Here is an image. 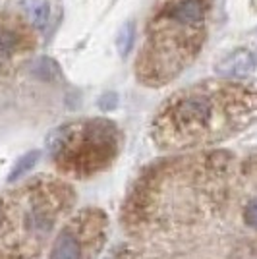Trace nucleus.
I'll return each instance as SVG.
<instances>
[{
	"label": "nucleus",
	"instance_id": "9b49d317",
	"mask_svg": "<svg viewBox=\"0 0 257 259\" xmlns=\"http://www.w3.org/2000/svg\"><path fill=\"white\" fill-rule=\"evenodd\" d=\"M2 223H4V215H2V211H0V227H2Z\"/></svg>",
	"mask_w": 257,
	"mask_h": 259
},
{
	"label": "nucleus",
	"instance_id": "39448f33",
	"mask_svg": "<svg viewBox=\"0 0 257 259\" xmlns=\"http://www.w3.org/2000/svg\"><path fill=\"white\" fill-rule=\"evenodd\" d=\"M253 70H255V60L253 54L247 51H236L217 66V72L225 77H244L249 76Z\"/></svg>",
	"mask_w": 257,
	"mask_h": 259
},
{
	"label": "nucleus",
	"instance_id": "1a4fd4ad",
	"mask_svg": "<svg viewBox=\"0 0 257 259\" xmlns=\"http://www.w3.org/2000/svg\"><path fill=\"white\" fill-rule=\"evenodd\" d=\"M132 45H134V23L128 22L122 27V31L118 33V49H120L122 56H126L130 53Z\"/></svg>",
	"mask_w": 257,
	"mask_h": 259
},
{
	"label": "nucleus",
	"instance_id": "6e6552de",
	"mask_svg": "<svg viewBox=\"0 0 257 259\" xmlns=\"http://www.w3.org/2000/svg\"><path fill=\"white\" fill-rule=\"evenodd\" d=\"M20 43H22V39H20V35L16 31L0 29V54L10 56V54H14L20 49Z\"/></svg>",
	"mask_w": 257,
	"mask_h": 259
},
{
	"label": "nucleus",
	"instance_id": "f03ea898",
	"mask_svg": "<svg viewBox=\"0 0 257 259\" xmlns=\"http://www.w3.org/2000/svg\"><path fill=\"white\" fill-rule=\"evenodd\" d=\"M205 31V0H162L155 16L138 74L147 85H162L197 54Z\"/></svg>",
	"mask_w": 257,
	"mask_h": 259
},
{
	"label": "nucleus",
	"instance_id": "0eeeda50",
	"mask_svg": "<svg viewBox=\"0 0 257 259\" xmlns=\"http://www.w3.org/2000/svg\"><path fill=\"white\" fill-rule=\"evenodd\" d=\"M22 8L29 16L35 29H45L49 22V4L47 0H22Z\"/></svg>",
	"mask_w": 257,
	"mask_h": 259
},
{
	"label": "nucleus",
	"instance_id": "423d86ee",
	"mask_svg": "<svg viewBox=\"0 0 257 259\" xmlns=\"http://www.w3.org/2000/svg\"><path fill=\"white\" fill-rule=\"evenodd\" d=\"M247 186V194H244V205H242V221L247 228L257 232V176L247 174L244 178Z\"/></svg>",
	"mask_w": 257,
	"mask_h": 259
},
{
	"label": "nucleus",
	"instance_id": "9d476101",
	"mask_svg": "<svg viewBox=\"0 0 257 259\" xmlns=\"http://www.w3.org/2000/svg\"><path fill=\"white\" fill-rule=\"evenodd\" d=\"M37 157H39V153L37 151H33V153H29V155H25L22 161L16 164V168L12 170V174H10V180H16V178H20L22 174H25L29 168H31L33 164H35V161H37Z\"/></svg>",
	"mask_w": 257,
	"mask_h": 259
},
{
	"label": "nucleus",
	"instance_id": "7ed1b4c3",
	"mask_svg": "<svg viewBox=\"0 0 257 259\" xmlns=\"http://www.w3.org/2000/svg\"><path fill=\"white\" fill-rule=\"evenodd\" d=\"M120 151V134L108 120L74 122L56 130L51 153L62 172L85 178L103 170Z\"/></svg>",
	"mask_w": 257,
	"mask_h": 259
},
{
	"label": "nucleus",
	"instance_id": "20e7f679",
	"mask_svg": "<svg viewBox=\"0 0 257 259\" xmlns=\"http://www.w3.org/2000/svg\"><path fill=\"white\" fill-rule=\"evenodd\" d=\"M107 234L105 213L89 209L70 221L58 234L51 251V259H93Z\"/></svg>",
	"mask_w": 257,
	"mask_h": 259
},
{
	"label": "nucleus",
	"instance_id": "f257e3e1",
	"mask_svg": "<svg viewBox=\"0 0 257 259\" xmlns=\"http://www.w3.org/2000/svg\"><path fill=\"white\" fill-rule=\"evenodd\" d=\"M255 118V87L213 81L170 97L151 130L162 149H186L226 140Z\"/></svg>",
	"mask_w": 257,
	"mask_h": 259
},
{
	"label": "nucleus",
	"instance_id": "f8f14e48",
	"mask_svg": "<svg viewBox=\"0 0 257 259\" xmlns=\"http://www.w3.org/2000/svg\"><path fill=\"white\" fill-rule=\"evenodd\" d=\"M253 60H255V68H257V53L253 54Z\"/></svg>",
	"mask_w": 257,
	"mask_h": 259
}]
</instances>
